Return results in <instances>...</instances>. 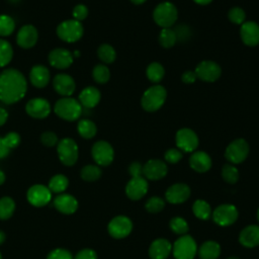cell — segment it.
I'll list each match as a JSON object with an SVG mask.
<instances>
[{
  "mask_svg": "<svg viewBox=\"0 0 259 259\" xmlns=\"http://www.w3.org/2000/svg\"><path fill=\"white\" fill-rule=\"evenodd\" d=\"M27 90V82L23 74L13 68L0 73V100L12 104L21 100Z\"/></svg>",
  "mask_w": 259,
  "mask_h": 259,
  "instance_id": "6da1fadb",
  "label": "cell"
},
{
  "mask_svg": "<svg viewBox=\"0 0 259 259\" xmlns=\"http://www.w3.org/2000/svg\"><path fill=\"white\" fill-rule=\"evenodd\" d=\"M167 91L161 85H154L148 88L141 99L142 107L149 112L160 109L166 101Z\"/></svg>",
  "mask_w": 259,
  "mask_h": 259,
  "instance_id": "7a4b0ae2",
  "label": "cell"
},
{
  "mask_svg": "<svg viewBox=\"0 0 259 259\" xmlns=\"http://www.w3.org/2000/svg\"><path fill=\"white\" fill-rule=\"evenodd\" d=\"M54 111L60 118L67 121H74L80 117L82 113V105L79 100L72 97H63L56 102Z\"/></svg>",
  "mask_w": 259,
  "mask_h": 259,
  "instance_id": "3957f363",
  "label": "cell"
},
{
  "mask_svg": "<svg viewBox=\"0 0 259 259\" xmlns=\"http://www.w3.org/2000/svg\"><path fill=\"white\" fill-rule=\"evenodd\" d=\"M177 17L176 6L168 1L158 4L153 11L154 21L162 28H170L176 22Z\"/></svg>",
  "mask_w": 259,
  "mask_h": 259,
  "instance_id": "277c9868",
  "label": "cell"
},
{
  "mask_svg": "<svg viewBox=\"0 0 259 259\" xmlns=\"http://www.w3.org/2000/svg\"><path fill=\"white\" fill-rule=\"evenodd\" d=\"M83 25L76 19H68L62 21L57 27L58 36L67 42H75L83 35Z\"/></svg>",
  "mask_w": 259,
  "mask_h": 259,
  "instance_id": "5b68a950",
  "label": "cell"
},
{
  "mask_svg": "<svg viewBox=\"0 0 259 259\" xmlns=\"http://www.w3.org/2000/svg\"><path fill=\"white\" fill-rule=\"evenodd\" d=\"M175 259H193L197 253V245L189 235H182L172 246Z\"/></svg>",
  "mask_w": 259,
  "mask_h": 259,
  "instance_id": "8992f818",
  "label": "cell"
},
{
  "mask_svg": "<svg viewBox=\"0 0 259 259\" xmlns=\"http://www.w3.org/2000/svg\"><path fill=\"white\" fill-rule=\"evenodd\" d=\"M57 153L65 166H73L78 160V146L73 139H62L57 145Z\"/></svg>",
  "mask_w": 259,
  "mask_h": 259,
  "instance_id": "52a82bcc",
  "label": "cell"
},
{
  "mask_svg": "<svg viewBox=\"0 0 259 259\" xmlns=\"http://www.w3.org/2000/svg\"><path fill=\"white\" fill-rule=\"evenodd\" d=\"M249 145L244 139H237L231 142L226 151L225 157L231 164H240L248 157Z\"/></svg>",
  "mask_w": 259,
  "mask_h": 259,
  "instance_id": "ba28073f",
  "label": "cell"
},
{
  "mask_svg": "<svg viewBox=\"0 0 259 259\" xmlns=\"http://www.w3.org/2000/svg\"><path fill=\"white\" fill-rule=\"evenodd\" d=\"M91 154L99 166H108L112 163L114 158V151L112 146L106 141L96 142L91 149Z\"/></svg>",
  "mask_w": 259,
  "mask_h": 259,
  "instance_id": "9c48e42d",
  "label": "cell"
},
{
  "mask_svg": "<svg viewBox=\"0 0 259 259\" xmlns=\"http://www.w3.org/2000/svg\"><path fill=\"white\" fill-rule=\"evenodd\" d=\"M239 212L233 204H221L211 213L213 222L222 227L233 225L238 219Z\"/></svg>",
  "mask_w": 259,
  "mask_h": 259,
  "instance_id": "30bf717a",
  "label": "cell"
},
{
  "mask_svg": "<svg viewBox=\"0 0 259 259\" xmlns=\"http://www.w3.org/2000/svg\"><path fill=\"white\" fill-rule=\"evenodd\" d=\"M194 72L198 79L205 82H214L221 77L222 69L214 61L205 60L196 66Z\"/></svg>",
  "mask_w": 259,
  "mask_h": 259,
  "instance_id": "8fae6325",
  "label": "cell"
},
{
  "mask_svg": "<svg viewBox=\"0 0 259 259\" xmlns=\"http://www.w3.org/2000/svg\"><path fill=\"white\" fill-rule=\"evenodd\" d=\"M175 141L178 149L186 153L194 152L197 149L199 143L197 135L192 130L187 127L180 128L176 133Z\"/></svg>",
  "mask_w": 259,
  "mask_h": 259,
  "instance_id": "7c38bea8",
  "label": "cell"
},
{
  "mask_svg": "<svg viewBox=\"0 0 259 259\" xmlns=\"http://www.w3.org/2000/svg\"><path fill=\"white\" fill-rule=\"evenodd\" d=\"M26 197L31 205L41 207L47 205L51 201L52 191L46 185L34 184L28 188Z\"/></svg>",
  "mask_w": 259,
  "mask_h": 259,
  "instance_id": "4fadbf2b",
  "label": "cell"
},
{
  "mask_svg": "<svg viewBox=\"0 0 259 259\" xmlns=\"http://www.w3.org/2000/svg\"><path fill=\"white\" fill-rule=\"evenodd\" d=\"M107 230L109 235L115 239L127 237L133 230L132 221L125 215L114 217L108 224Z\"/></svg>",
  "mask_w": 259,
  "mask_h": 259,
  "instance_id": "5bb4252c",
  "label": "cell"
},
{
  "mask_svg": "<svg viewBox=\"0 0 259 259\" xmlns=\"http://www.w3.org/2000/svg\"><path fill=\"white\" fill-rule=\"evenodd\" d=\"M26 113L36 119L46 118L51 112V105L49 101L41 97L32 98L27 101L25 105Z\"/></svg>",
  "mask_w": 259,
  "mask_h": 259,
  "instance_id": "9a60e30c",
  "label": "cell"
},
{
  "mask_svg": "<svg viewBox=\"0 0 259 259\" xmlns=\"http://www.w3.org/2000/svg\"><path fill=\"white\" fill-rule=\"evenodd\" d=\"M49 63L56 69H67L73 64V55L70 51L63 48H57L49 54Z\"/></svg>",
  "mask_w": 259,
  "mask_h": 259,
  "instance_id": "2e32d148",
  "label": "cell"
},
{
  "mask_svg": "<svg viewBox=\"0 0 259 259\" xmlns=\"http://www.w3.org/2000/svg\"><path fill=\"white\" fill-rule=\"evenodd\" d=\"M167 172V165L162 160L152 159L143 165V175L149 180H160L166 176Z\"/></svg>",
  "mask_w": 259,
  "mask_h": 259,
  "instance_id": "e0dca14e",
  "label": "cell"
},
{
  "mask_svg": "<svg viewBox=\"0 0 259 259\" xmlns=\"http://www.w3.org/2000/svg\"><path fill=\"white\" fill-rule=\"evenodd\" d=\"M148 191V181L143 176L132 177L125 186V194L132 200H139Z\"/></svg>",
  "mask_w": 259,
  "mask_h": 259,
  "instance_id": "ac0fdd59",
  "label": "cell"
},
{
  "mask_svg": "<svg viewBox=\"0 0 259 259\" xmlns=\"http://www.w3.org/2000/svg\"><path fill=\"white\" fill-rule=\"evenodd\" d=\"M37 37L36 28L31 24H26L19 28L16 35V42L22 49H30L35 46Z\"/></svg>",
  "mask_w": 259,
  "mask_h": 259,
  "instance_id": "d6986e66",
  "label": "cell"
},
{
  "mask_svg": "<svg viewBox=\"0 0 259 259\" xmlns=\"http://www.w3.org/2000/svg\"><path fill=\"white\" fill-rule=\"evenodd\" d=\"M166 200L172 204H179L186 201L190 196V188L184 183H175L165 192Z\"/></svg>",
  "mask_w": 259,
  "mask_h": 259,
  "instance_id": "ffe728a7",
  "label": "cell"
},
{
  "mask_svg": "<svg viewBox=\"0 0 259 259\" xmlns=\"http://www.w3.org/2000/svg\"><path fill=\"white\" fill-rule=\"evenodd\" d=\"M53 86L56 92L64 97H70L76 89L74 79L70 75L63 73L58 74L54 77Z\"/></svg>",
  "mask_w": 259,
  "mask_h": 259,
  "instance_id": "44dd1931",
  "label": "cell"
},
{
  "mask_svg": "<svg viewBox=\"0 0 259 259\" xmlns=\"http://www.w3.org/2000/svg\"><path fill=\"white\" fill-rule=\"evenodd\" d=\"M242 41L248 47H255L259 44V25L254 21H245L240 28Z\"/></svg>",
  "mask_w": 259,
  "mask_h": 259,
  "instance_id": "7402d4cb",
  "label": "cell"
},
{
  "mask_svg": "<svg viewBox=\"0 0 259 259\" xmlns=\"http://www.w3.org/2000/svg\"><path fill=\"white\" fill-rule=\"evenodd\" d=\"M54 205L60 212L65 214H72L78 208V201L71 194L60 193L54 199Z\"/></svg>",
  "mask_w": 259,
  "mask_h": 259,
  "instance_id": "603a6c76",
  "label": "cell"
},
{
  "mask_svg": "<svg viewBox=\"0 0 259 259\" xmlns=\"http://www.w3.org/2000/svg\"><path fill=\"white\" fill-rule=\"evenodd\" d=\"M171 252V243L163 238H159L153 241L149 248V256L151 259H166Z\"/></svg>",
  "mask_w": 259,
  "mask_h": 259,
  "instance_id": "cb8c5ba5",
  "label": "cell"
},
{
  "mask_svg": "<svg viewBox=\"0 0 259 259\" xmlns=\"http://www.w3.org/2000/svg\"><path fill=\"white\" fill-rule=\"evenodd\" d=\"M50 71L44 65H35L30 69L29 80L36 88H44L50 82Z\"/></svg>",
  "mask_w": 259,
  "mask_h": 259,
  "instance_id": "d4e9b609",
  "label": "cell"
},
{
  "mask_svg": "<svg viewBox=\"0 0 259 259\" xmlns=\"http://www.w3.org/2000/svg\"><path fill=\"white\" fill-rule=\"evenodd\" d=\"M189 165L194 171L204 173L210 169L211 159L209 155L203 151H194L189 158Z\"/></svg>",
  "mask_w": 259,
  "mask_h": 259,
  "instance_id": "484cf974",
  "label": "cell"
},
{
  "mask_svg": "<svg viewBox=\"0 0 259 259\" xmlns=\"http://www.w3.org/2000/svg\"><path fill=\"white\" fill-rule=\"evenodd\" d=\"M239 242L247 248H253L259 245V226L250 225L245 227L240 235Z\"/></svg>",
  "mask_w": 259,
  "mask_h": 259,
  "instance_id": "4316f807",
  "label": "cell"
},
{
  "mask_svg": "<svg viewBox=\"0 0 259 259\" xmlns=\"http://www.w3.org/2000/svg\"><path fill=\"white\" fill-rule=\"evenodd\" d=\"M100 98H101L100 91L93 86H88L84 88L79 94V102L82 106L86 108L95 107L99 103Z\"/></svg>",
  "mask_w": 259,
  "mask_h": 259,
  "instance_id": "83f0119b",
  "label": "cell"
},
{
  "mask_svg": "<svg viewBox=\"0 0 259 259\" xmlns=\"http://www.w3.org/2000/svg\"><path fill=\"white\" fill-rule=\"evenodd\" d=\"M197 252L200 259H218L221 254V246L215 241H205Z\"/></svg>",
  "mask_w": 259,
  "mask_h": 259,
  "instance_id": "f1b7e54d",
  "label": "cell"
},
{
  "mask_svg": "<svg viewBox=\"0 0 259 259\" xmlns=\"http://www.w3.org/2000/svg\"><path fill=\"white\" fill-rule=\"evenodd\" d=\"M77 131L78 134L84 138V139H92L96 133H97V127L95 123L87 118L80 119L77 125Z\"/></svg>",
  "mask_w": 259,
  "mask_h": 259,
  "instance_id": "f546056e",
  "label": "cell"
},
{
  "mask_svg": "<svg viewBox=\"0 0 259 259\" xmlns=\"http://www.w3.org/2000/svg\"><path fill=\"white\" fill-rule=\"evenodd\" d=\"M69 185L68 178L63 174H57L54 175L50 181H49V189L52 191V193H63Z\"/></svg>",
  "mask_w": 259,
  "mask_h": 259,
  "instance_id": "4dcf8cb0",
  "label": "cell"
},
{
  "mask_svg": "<svg viewBox=\"0 0 259 259\" xmlns=\"http://www.w3.org/2000/svg\"><path fill=\"white\" fill-rule=\"evenodd\" d=\"M192 211L197 219H200L203 221L208 220L212 213L210 205L208 204V202H206L203 199H197L194 201L192 205Z\"/></svg>",
  "mask_w": 259,
  "mask_h": 259,
  "instance_id": "1f68e13d",
  "label": "cell"
},
{
  "mask_svg": "<svg viewBox=\"0 0 259 259\" xmlns=\"http://www.w3.org/2000/svg\"><path fill=\"white\" fill-rule=\"evenodd\" d=\"M146 75H147V78L151 82L158 83L163 79V77L165 75L164 67L158 62H153L147 67Z\"/></svg>",
  "mask_w": 259,
  "mask_h": 259,
  "instance_id": "d6a6232c",
  "label": "cell"
},
{
  "mask_svg": "<svg viewBox=\"0 0 259 259\" xmlns=\"http://www.w3.org/2000/svg\"><path fill=\"white\" fill-rule=\"evenodd\" d=\"M15 210V202L9 196L0 198V220L5 221L12 217Z\"/></svg>",
  "mask_w": 259,
  "mask_h": 259,
  "instance_id": "836d02e7",
  "label": "cell"
},
{
  "mask_svg": "<svg viewBox=\"0 0 259 259\" xmlns=\"http://www.w3.org/2000/svg\"><path fill=\"white\" fill-rule=\"evenodd\" d=\"M98 58L105 64H111L115 61L116 53L112 46L108 44H102L97 50Z\"/></svg>",
  "mask_w": 259,
  "mask_h": 259,
  "instance_id": "e575fe53",
  "label": "cell"
},
{
  "mask_svg": "<svg viewBox=\"0 0 259 259\" xmlns=\"http://www.w3.org/2000/svg\"><path fill=\"white\" fill-rule=\"evenodd\" d=\"M13 57V49L9 41L0 38V68L7 66Z\"/></svg>",
  "mask_w": 259,
  "mask_h": 259,
  "instance_id": "d590c367",
  "label": "cell"
},
{
  "mask_svg": "<svg viewBox=\"0 0 259 259\" xmlns=\"http://www.w3.org/2000/svg\"><path fill=\"white\" fill-rule=\"evenodd\" d=\"M177 41L176 33L174 29L171 28H162L159 33V42L163 48L169 49L172 48Z\"/></svg>",
  "mask_w": 259,
  "mask_h": 259,
  "instance_id": "8d00e7d4",
  "label": "cell"
},
{
  "mask_svg": "<svg viewBox=\"0 0 259 259\" xmlns=\"http://www.w3.org/2000/svg\"><path fill=\"white\" fill-rule=\"evenodd\" d=\"M80 175L85 181H96L101 176V169L97 165H86L82 168Z\"/></svg>",
  "mask_w": 259,
  "mask_h": 259,
  "instance_id": "74e56055",
  "label": "cell"
},
{
  "mask_svg": "<svg viewBox=\"0 0 259 259\" xmlns=\"http://www.w3.org/2000/svg\"><path fill=\"white\" fill-rule=\"evenodd\" d=\"M92 77H93V79H94L95 82H97V83H99V84H104V83H106V82L109 80V78H110L109 69H108L105 65H102V64L96 65V66L93 68Z\"/></svg>",
  "mask_w": 259,
  "mask_h": 259,
  "instance_id": "f35d334b",
  "label": "cell"
},
{
  "mask_svg": "<svg viewBox=\"0 0 259 259\" xmlns=\"http://www.w3.org/2000/svg\"><path fill=\"white\" fill-rule=\"evenodd\" d=\"M222 177L226 182L234 184L239 179V171L233 164L227 163L222 168Z\"/></svg>",
  "mask_w": 259,
  "mask_h": 259,
  "instance_id": "ab89813d",
  "label": "cell"
},
{
  "mask_svg": "<svg viewBox=\"0 0 259 259\" xmlns=\"http://www.w3.org/2000/svg\"><path fill=\"white\" fill-rule=\"evenodd\" d=\"M15 29V22L13 18L6 14L0 15V36H8Z\"/></svg>",
  "mask_w": 259,
  "mask_h": 259,
  "instance_id": "60d3db41",
  "label": "cell"
},
{
  "mask_svg": "<svg viewBox=\"0 0 259 259\" xmlns=\"http://www.w3.org/2000/svg\"><path fill=\"white\" fill-rule=\"evenodd\" d=\"M170 229L172 230V232H174L177 235H185L188 232V224L187 222L181 218V217H175L172 218L170 223H169Z\"/></svg>",
  "mask_w": 259,
  "mask_h": 259,
  "instance_id": "b9f144b4",
  "label": "cell"
},
{
  "mask_svg": "<svg viewBox=\"0 0 259 259\" xmlns=\"http://www.w3.org/2000/svg\"><path fill=\"white\" fill-rule=\"evenodd\" d=\"M164 206H165L164 199H162L161 197H158V196L150 197L145 204L147 211H149L151 213L160 212L164 208Z\"/></svg>",
  "mask_w": 259,
  "mask_h": 259,
  "instance_id": "7bdbcfd3",
  "label": "cell"
},
{
  "mask_svg": "<svg viewBox=\"0 0 259 259\" xmlns=\"http://www.w3.org/2000/svg\"><path fill=\"white\" fill-rule=\"evenodd\" d=\"M229 20L235 24H243L246 21V13L241 7H233L228 13Z\"/></svg>",
  "mask_w": 259,
  "mask_h": 259,
  "instance_id": "ee69618b",
  "label": "cell"
},
{
  "mask_svg": "<svg viewBox=\"0 0 259 259\" xmlns=\"http://www.w3.org/2000/svg\"><path fill=\"white\" fill-rule=\"evenodd\" d=\"M40 142H41L42 145H45L47 147H54V146L58 145L59 140H58L57 135L54 132L47 131V132H44L41 134Z\"/></svg>",
  "mask_w": 259,
  "mask_h": 259,
  "instance_id": "f6af8a7d",
  "label": "cell"
},
{
  "mask_svg": "<svg viewBox=\"0 0 259 259\" xmlns=\"http://www.w3.org/2000/svg\"><path fill=\"white\" fill-rule=\"evenodd\" d=\"M182 152L179 149H169L165 152L164 158L170 164H176L182 159Z\"/></svg>",
  "mask_w": 259,
  "mask_h": 259,
  "instance_id": "bcb514c9",
  "label": "cell"
},
{
  "mask_svg": "<svg viewBox=\"0 0 259 259\" xmlns=\"http://www.w3.org/2000/svg\"><path fill=\"white\" fill-rule=\"evenodd\" d=\"M47 259H74V258L68 250L63 248H57L52 250L49 253Z\"/></svg>",
  "mask_w": 259,
  "mask_h": 259,
  "instance_id": "7dc6e473",
  "label": "cell"
},
{
  "mask_svg": "<svg viewBox=\"0 0 259 259\" xmlns=\"http://www.w3.org/2000/svg\"><path fill=\"white\" fill-rule=\"evenodd\" d=\"M6 145L10 148V150L16 148L20 144V136L15 132H9L3 137Z\"/></svg>",
  "mask_w": 259,
  "mask_h": 259,
  "instance_id": "c3c4849f",
  "label": "cell"
},
{
  "mask_svg": "<svg viewBox=\"0 0 259 259\" xmlns=\"http://www.w3.org/2000/svg\"><path fill=\"white\" fill-rule=\"evenodd\" d=\"M72 14H73L74 19L81 22L82 20H84L88 16V8L84 4H77L73 8Z\"/></svg>",
  "mask_w": 259,
  "mask_h": 259,
  "instance_id": "681fc988",
  "label": "cell"
},
{
  "mask_svg": "<svg viewBox=\"0 0 259 259\" xmlns=\"http://www.w3.org/2000/svg\"><path fill=\"white\" fill-rule=\"evenodd\" d=\"M74 259H97V254L92 249H83L76 254Z\"/></svg>",
  "mask_w": 259,
  "mask_h": 259,
  "instance_id": "f907efd6",
  "label": "cell"
},
{
  "mask_svg": "<svg viewBox=\"0 0 259 259\" xmlns=\"http://www.w3.org/2000/svg\"><path fill=\"white\" fill-rule=\"evenodd\" d=\"M128 172L132 177L143 176V165L139 162H133L128 167Z\"/></svg>",
  "mask_w": 259,
  "mask_h": 259,
  "instance_id": "816d5d0a",
  "label": "cell"
},
{
  "mask_svg": "<svg viewBox=\"0 0 259 259\" xmlns=\"http://www.w3.org/2000/svg\"><path fill=\"white\" fill-rule=\"evenodd\" d=\"M197 79V76L195 74L194 71H185L182 75H181V80L185 83V84H192L195 82V80Z\"/></svg>",
  "mask_w": 259,
  "mask_h": 259,
  "instance_id": "f5cc1de1",
  "label": "cell"
},
{
  "mask_svg": "<svg viewBox=\"0 0 259 259\" xmlns=\"http://www.w3.org/2000/svg\"><path fill=\"white\" fill-rule=\"evenodd\" d=\"M176 33V37L179 40H183L185 38H187L189 36V30L188 27H186L185 25H180L177 27L176 30H174Z\"/></svg>",
  "mask_w": 259,
  "mask_h": 259,
  "instance_id": "db71d44e",
  "label": "cell"
},
{
  "mask_svg": "<svg viewBox=\"0 0 259 259\" xmlns=\"http://www.w3.org/2000/svg\"><path fill=\"white\" fill-rule=\"evenodd\" d=\"M10 148L6 145L5 141L3 138L0 137V159H3L5 157L8 156V154L10 153Z\"/></svg>",
  "mask_w": 259,
  "mask_h": 259,
  "instance_id": "11a10c76",
  "label": "cell"
},
{
  "mask_svg": "<svg viewBox=\"0 0 259 259\" xmlns=\"http://www.w3.org/2000/svg\"><path fill=\"white\" fill-rule=\"evenodd\" d=\"M7 118H8L7 111L4 108L0 107V126H2L7 121Z\"/></svg>",
  "mask_w": 259,
  "mask_h": 259,
  "instance_id": "9f6ffc18",
  "label": "cell"
},
{
  "mask_svg": "<svg viewBox=\"0 0 259 259\" xmlns=\"http://www.w3.org/2000/svg\"><path fill=\"white\" fill-rule=\"evenodd\" d=\"M193 1L200 5H206V4H209L212 0H193Z\"/></svg>",
  "mask_w": 259,
  "mask_h": 259,
  "instance_id": "6f0895ef",
  "label": "cell"
},
{
  "mask_svg": "<svg viewBox=\"0 0 259 259\" xmlns=\"http://www.w3.org/2000/svg\"><path fill=\"white\" fill-rule=\"evenodd\" d=\"M5 239H6L5 233L0 230V245H2V244L5 242Z\"/></svg>",
  "mask_w": 259,
  "mask_h": 259,
  "instance_id": "680465c9",
  "label": "cell"
},
{
  "mask_svg": "<svg viewBox=\"0 0 259 259\" xmlns=\"http://www.w3.org/2000/svg\"><path fill=\"white\" fill-rule=\"evenodd\" d=\"M5 181V174L2 170H0V185H2Z\"/></svg>",
  "mask_w": 259,
  "mask_h": 259,
  "instance_id": "91938a15",
  "label": "cell"
},
{
  "mask_svg": "<svg viewBox=\"0 0 259 259\" xmlns=\"http://www.w3.org/2000/svg\"><path fill=\"white\" fill-rule=\"evenodd\" d=\"M146 1H147V0H131V2L134 3V4H136V5H141V4L145 3Z\"/></svg>",
  "mask_w": 259,
  "mask_h": 259,
  "instance_id": "94428289",
  "label": "cell"
},
{
  "mask_svg": "<svg viewBox=\"0 0 259 259\" xmlns=\"http://www.w3.org/2000/svg\"><path fill=\"white\" fill-rule=\"evenodd\" d=\"M227 259H240V258L235 257V256H231V257H229V258H227Z\"/></svg>",
  "mask_w": 259,
  "mask_h": 259,
  "instance_id": "6125c7cd",
  "label": "cell"
},
{
  "mask_svg": "<svg viewBox=\"0 0 259 259\" xmlns=\"http://www.w3.org/2000/svg\"><path fill=\"white\" fill-rule=\"evenodd\" d=\"M74 55H75V56H77V57H79V56H80V54H79V52H78V51H75Z\"/></svg>",
  "mask_w": 259,
  "mask_h": 259,
  "instance_id": "be15d7a7",
  "label": "cell"
},
{
  "mask_svg": "<svg viewBox=\"0 0 259 259\" xmlns=\"http://www.w3.org/2000/svg\"><path fill=\"white\" fill-rule=\"evenodd\" d=\"M257 219H258V222H259V208L257 210Z\"/></svg>",
  "mask_w": 259,
  "mask_h": 259,
  "instance_id": "e7e4bbea",
  "label": "cell"
},
{
  "mask_svg": "<svg viewBox=\"0 0 259 259\" xmlns=\"http://www.w3.org/2000/svg\"><path fill=\"white\" fill-rule=\"evenodd\" d=\"M10 1H13V2H16L17 0H10Z\"/></svg>",
  "mask_w": 259,
  "mask_h": 259,
  "instance_id": "03108f58",
  "label": "cell"
},
{
  "mask_svg": "<svg viewBox=\"0 0 259 259\" xmlns=\"http://www.w3.org/2000/svg\"><path fill=\"white\" fill-rule=\"evenodd\" d=\"M0 259H2V255H1V253H0Z\"/></svg>",
  "mask_w": 259,
  "mask_h": 259,
  "instance_id": "003e7915",
  "label": "cell"
}]
</instances>
